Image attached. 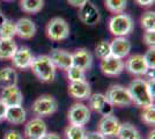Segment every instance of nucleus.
<instances>
[{"label": "nucleus", "mask_w": 155, "mask_h": 139, "mask_svg": "<svg viewBox=\"0 0 155 139\" xmlns=\"http://www.w3.org/2000/svg\"><path fill=\"white\" fill-rule=\"evenodd\" d=\"M132 102L140 108L154 106V78L145 80L138 78L131 81L127 87Z\"/></svg>", "instance_id": "1"}, {"label": "nucleus", "mask_w": 155, "mask_h": 139, "mask_svg": "<svg viewBox=\"0 0 155 139\" xmlns=\"http://www.w3.org/2000/svg\"><path fill=\"white\" fill-rule=\"evenodd\" d=\"M30 70L42 82H51L56 78L57 70L48 55H39L37 57H34Z\"/></svg>", "instance_id": "2"}, {"label": "nucleus", "mask_w": 155, "mask_h": 139, "mask_svg": "<svg viewBox=\"0 0 155 139\" xmlns=\"http://www.w3.org/2000/svg\"><path fill=\"white\" fill-rule=\"evenodd\" d=\"M110 33L115 37H125L134 29V22L127 14H115L108 23Z\"/></svg>", "instance_id": "3"}, {"label": "nucleus", "mask_w": 155, "mask_h": 139, "mask_svg": "<svg viewBox=\"0 0 155 139\" xmlns=\"http://www.w3.org/2000/svg\"><path fill=\"white\" fill-rule=\"evenodd\" d=\"M105 99L112 107H130L133 104L127 87L122 85H112L104 94Z\"/></svg>", "instance_id": "4"}, {"label": "nucleus", "mask_w": 155, "mask_h": 139, "mask_svg": "<svg viewBox=\"0 0 155 139\" xmlns=\"http://www.w3.org/2000/svg\"><path fill=\"white\" fill-rule=\"evenodd\" d=\"M46 36L53 42H61L68 38L70 36V26L67 21L63 18H53L48 22L45 28Z\"/></svg>", "instance_id": "5"}, {"label": "nucleus", "mask_w": 155, "mask_h": 139, "mask_svg": "<svg viewBox=\"0 0 155 139\" xmlns=\"http://www.w3.org/2000/svg\"><path fill=\"white\" fill-rule=\"evenodd\" d=\"M58 109V102L52 95H42L34 101L31 111L37 117L51 116Z\"/></svg>", "instance_id": "6"}, {"label": "nucleus", "mask_w": 155, "mask_h": 139, "mask_svg": "<svg viewBox=\"0 0 155 139\" xmlns=\"http://www.w3.org/2000/svg\"><path fill=\"white\" fill-rule=\"evenodd\" d=\"M67 119L70 124L84 126L91 119V109L84 103L77 102L70 108L67 113Z\"/></svg>", "instance_id": "7"}, {"label": "nucleus", "mask_w": 155, "mask_h": 139, "mask_svg": "<svg viewBox=\"0 0 155 139\" xmlns=\"http://www.w3.org/2000/svg\"><path fill=\"white\" fill-rule=\"evenodd\" d=\"M119 127H120V122L112 114L102 116L97 123V131L101 134H103L105 138L116 137Z\"/></svg>", "instance_id": "8"}, {"label": "nucleus", "mask_w": 155, "mask_h": 139, "mask_svg": "<svg viewBox=\"0 0 155 139\" xmlns=\"http://www.w3.org/2000/svg\"><path fill=\"white\" fill-rule=\"evenodd\" d=\"M46 132L48 126L42 117H34L25 125V136L27 139H42Z\"/></svg>", "instance_id": "9"}, {"label": "nucleus", "mask_w": 155, "mask_h": 139, "mask_svg": "<svg viewBox=\"0 0 155 139\" xmlns=\"http://www.w3.org/2000/svg\"><path fill=\"white\" fill-rule=\"evenodd\" d=\"M100 68L107 77H117L123 73V71L125 70V65H124L123 59L116 58L114 56H109L104 59H101Z\"/></svg>", "instance_id": "10"}, {"label": "nucleus", "mask_w": 155, "mask_h": 139, "mask_svg": "<svg viewBox=\"0 0 155 139\" xmlns=\"http://www.w3.org/2000/svg\"><path fill=\"white\" fill-rule=\"evenodd\" d=\"M78 16H79V20L87 26H94L101 19L98 8L91 1H87L84 5L79 8Z\"/></svg>", "instance_id": "11"}, {"label": "nucleus", "mask_w": 155, "mask_h": 139, "mask_svg": "<svg viewBox=\"0 0 155 139\" xmlns=\"http://www.w3.org/2000/svg\"><path fill=\"white\" fill-rule=\"evenodd\" d=\"M126 71L133 75L137 77H142V75H146V73L149 68L145 61V58L142 55H133V56H130L127 60L124 63Z\"/></svg>", "instance_id": "12"}, {"label": "nucleus", "mask_w": 155, "mask_h": 139, "mask_svg": "<svg viewBox=\"0 0 155 139\" xmlns=\"http://www.w3.org/2000/svg\"><path fill=\"white\" fill-rule=\"evenodd\" d=\"M11 60L13 63L14 67H16L19 70H27V68H30L31 66L34 55L28 46H21V48H18V50L15 51Z\"/></svg>", "instance_id": "13"}, {"label": "nucleus", "mask_w": 155, "mask_h": 139, "mask_svg": "<svg viewBox=\"0 0 155 139\" xmlns=\"http://www.w3.org/2000/svg\"><path fill=\"white\" fill-rule=\"evenodd\" d=\"M0 100L7 107H18L23 104V94L18 86L7 87L1 89Z\"/></svg>", "instance_id": "14"}, {"label": "nucleus", "mask_w": 155, "mask_h": 139, "mask_svg": "<svg viewBox=\"0 0 155 139\" xmlns=\"http://www.w3.org/2000/svg\"><path fill=\"white\" fill-rule=\"evenodd\" d=\"M88 102H89V107L93 110H95L97 113H100L102 116L105 115H111L114 107L110 104L109 102L105 99V95L102 93H95V94H91V96L88 98Z\"/></svg>", "instance_id": "15"}, {"label": "nucleus", "mask_w": 155, "mask_h": 139, "mask_svg": "<svg viewBox=\"0 0 155 139\" xmlns=\"http://www.w3.org/2000/svg\"><path fill=\"white\" fill-rule=\"evenodd\" d=\"M49 57L52 60L56 68L58 67L60 70L67 71L73 65L72 53L66 51V50H63V49H53L51 53L49 55Z\"/></svg>", "instance_id": "16"}, {"label": "nucleus", "mask_w": 155, "mask_h": 139, "mask_svg": "<svg viewBox=\"0 0 155 139\" xmlns=\"http://www.w3.org/2000/svg\"><path fill=\"white\" fill-rule=\"evenodd\" d=\"M15 28H16V35L22 40H30L36 35L37 31V27L35 22L29 18L19 19L15 22Z\"/></svg>", "instance_id": "17"}, {"label": "nucleus", "mask_w": 155, "mask_h": 139, "mask_svg": "<svg viewBox=\"0 0 155 139\" xmlns=\"http://www.w3.org/2000/svg\"><path fill=\"white\" fill-rule=\"evenodd\" d=\"M131 48H132L131 42L126 37H115L110 42L111 56L119 58V59H124L125 57L129 56Z\"/></svg>", "instance_id": "18"}, {"label": "nucleus", "mask_w": 155, "mask_h": 139, "mask_svg": "<svg viewBox=\"0 0 155 139\" xmlns=\"http://www.w3.org/2000/svg\"><path fill=\"white\" fill-rule=\"evenodd\" d=\"M68 94L75 100H88V98L91 94V85L88 84L87 80L70 82Z\"/></svg>", "instance_id": "19"}, {"label": "nucleus", "mask_w": 155, "mask_h": 139, "mask_svg": "<svg viewBox=\"0 0 155 139\" xmlns=\"http://www.w3.org/2000/svg\"><path fill=\"white\" fill-rule=\"evenodd\" d=\"M72 58H73V65L80 67L84 71H88L93 65V56L91 51L84 48L77 49L72 53Z\"/></svg>", "instance_id": "20"}, {"label": "nucleus", "mask_w": 155, "mask_h": 139, "mask_svg": "<svg viewBox=\"0 0 155 139\" xmlns=\"http://www.w3.org/2000/svg\"><path fill=\"white\" fill-rule=\"evenodd\" d=\"M27 119V113L22 106L18 107H8L7 113L5 116V121L14 125L23 124Z\"/></svg>", "instance_id": "21"}, {"label": "nucleus", "mask_w": 155, "mask_h": 139, "mask_svg": "<svg viewBox=\"0 0 155 139\" xmlns=\"http://www.w3.org/2000/svg\"><path fill=\"white\" fill-rule=\"evenodd\" d=\"M16 84H18V73L13 67L8 66L0 68V88L1 89L16 86Z\"/></svg>", "instance_id": "22"}, {"label": "nucleus", "mask_w": 155, "mask_h": 139, "mask_svg": "<svg viewBox=\"0 0 155 139\" xmlns=\"http://www.w3.org/2000/svg\"><path fill=\"white\" fill-rule=\"evenodd\" d=\"M117 139H142L140 131L131 123H120Z\"/></svg>", "instance_id": "23"}, {"label": "nucleus", "mask_w": 155, "mask_h": 139, "mask_svg": "<svg viewBox=\"0 0 155 139\" xmlns=\"http://www.w3.org/2000/svg\"><path fill=\"white\" fill-rule=\"evenodd\" d=\"M18 45L14 40L0 38V60H8L14 56Z\"/></svg>", "instance_id": "24"}, {"label": "nucleus", "mask_w": 155, "mask_h": 139, "mask_svg": "<svg viewBox=\"0 0 155 139\" xmlns=\"http://www.w3.org/2000/svg\"><path fill=\"white\" fill-rule=\"evenodd\" d=\"M44 0H20V8L28 14H36L42 11Z\"/></svg>", "instance_id": "25"}, {"label": "nucleus", "mask_w": 155, "mask_h": 139, "mask_svg": "<svg viewBox=\"0 0 155 139\" xmlns=\"http://www.w3.org/2000/svg\"><path fill=\"white\" fill-rule=\"evenodd\" d=\"M14 36H16L15 22L9 19H5L0 25V38L13 40Z\"/></svg>", "instance_id": "26"}, {"label": "nucleus", "mask_w": 155, "mask_h": 139, "mask_svg": "<svg viewBox=\"0 0 155 139\" xmlns=\"http://www.w3.org/2000/svg\"><path fill=\"white\" fill-rule=\"evenodd\" d=\"M104 5L112 14H120L127 6V0H104Z\"/></svg>", "instance_id": "27"}, {"label": "nucleus", "mask_w": 155, "mask_h": 139, "mask_svg": "<svg viewBox=\"0 0 155 139\" xmlns=\"http://www.w3.org/2000/svg\"><path fill=\"white\" fill-rule=\"evenodd\" d=\"M140 25L145 31H155V13L147 11L140 18Z\"/></svg>", "instance_id": "28"}, {"label": "nucleus", "mask_w": 155, "mask_h": 139, "mask_svg": "<svg viewBox=\"0 0 155 139\" xmlns=\"http://www.w3.org/2000/svg\"><path fill=\"white\" fill-rule=\"evenodd\" d=\"M86 130L84 126L70 124L65 129V138L66 139H84Z\"/></svg>", "instance_id": "29"}, {"label": "nucleus", "mask_w": 155, "mask_h": 139, "mask_svg": "<svg viewBox=\"0 0 155 139\" xmlns=\"http://www.w3.org/2000/svg\"><path fill=\"white\" fill-rule=\"evenodd\" d=\"M67 78L71 82L74 81H81V80H86V71L81 70L80 67H77L74 65H72L67 71Z\"/></svg>", "instance_id": "30"}, {"label": "nucleus", "mask_w": 155, "mask_h": 139, "mask_svg": "<svg viewBox=\"0 0 155 139\" xmlns=\"http://www.w3.org/2000/svg\"><path fill=\"white\" fill-rule=\"evenodd\" d=\"M95 55L97 58L100 59H104L107 57L111 56V51H110V42L108 41H101L98 42L95 46Z\"/></svg>", "instance_id": "31"}, {"label": "nucleus", "mask_w": 155, "mask_h": 139, "mask_svg": "<svg viewBox=\"0 0 155 139\" xmlns=\"http://www.w3.org/2000/svg\"><path fill=\"white\" fill-rule=\"evenodd\" d=\"M141 121L149 126H154L155 124V108L154 106L143 108L141 113Z\"/></svg>", "instance_id": "32"}, {"label": "nucleus", "mask_w": 155, "mask_h": 139, "mask_svg": "<svg viewBox=\"0 0 155 139\" xmlns=\"http://www.w3.org/2000/svg\"><path fill=\"white\" fill-rule=\"evenodd\" d=\"M145 61L147 64L149 70H155V49L154 48H148L145 55H142Z\"/></svg>", "instance_id": "33"}, {"label": "nucleus", "mask_w": 155, "mask_h": 139, "mask_svg": "<svg viewBox=\"0 0 155 139\" xmlns=\"http://www.w3.org/2000/svg\"><path fill=\"white\" fill-rule=\"evenodd\" d=\"M143 42L148 48H154L155 44V31H145Z\"/></svg>", "instance_id": "34"}, {"label": "nucleus", "mask_w": 155, "mask_h": 139, "mask_svg": "<svg viewBox=\"0 0 155 139\" xmlns=\"http://www.w3.org/2000/svg\"><path fill=\"white\" fill-rule=\"evenodd\" d=\"M4 139H23L22 134L16 130H8L4 134Z\"/></svg>", "instance_id": "35"}, {"label": "nucleus", "mask_w": 155, "mask_h": 139, "mask_svg": "<svg viewBox=\"0 0 155 139\" xmlns=\"http://www.w3.org/2000/svg\"><path fill=\"white\" fill-rule=\"evenodd\" d=\"M84 139H107L103 134L98 132V131H91V132H86Z\"/></svg>", "instance_id": "36"}, {"label": "nucleus", "mask_w": 155, "mask_h": 139, "mask_svg": "<svg viewBox=\"0 0 155 139\" xmlns=\"http://www.w3.org/2000/svg\"><path fill=\"white\" fill-rule=\"evenodd\" d=\"M7 108L8 107L0 100V122L5 119V116H6V113H7Z\"/></svg>", "instance_id": "37"}, {"label": "nucleus", "mask_w": 155, "mask_h": 139, "mask_svg": "<svg viewBox=\"0 0 155 139\" xmlns=\"http://www.w3.org/2000/svg\"><path fill=\"white\" fill-rule=\"evenodd\" d=\"M87 1H89V0H67V2L73 7H78V8H80V7L84 5Z\"/></svg>", "instance_id": "38"}, {"label": "nucleus", "mask_w": 155, "mask_h": 139, "mask_svg": "<svg viewBox=\"0 0 155 139\" xmlns=\"http://www.w3.org/2000/svg\"><path fill=\"white\" fill-rule=\"evenodd\" d=\"M137 4L138 5H140L142 7H148V6H152L153 4H154L155 0H136Z\"/></svg>", "instance_id": "39"}, {"label": "nucleus", "mask_w": 155, "mask_h": 139, "mask_svg": "<svg viewBox=\"0 0 155 139\" xmlns=\"http://www.w3.org/2000/svg\"><path fill=\"white\" fill-rule=\"evenodd\" d=\"M42 139H61V137L56 132H46V134Z\"/></svg>", "instance_id": "40"}, {"label": "nucleus", "mask_w": 155, "mask_h": 139, "mask_svg": "<svg viewBox=\"0 0 155 139\" xmlns=\"http://www.w3.org/2000/svg\"><path fill=\"white\" fill-rule=\"evenodd\" d=\"M147 139H155V131H154V129H153L152 131H149L148 136H147Z\"/></svg>", "instance_id": "41"}, {"label": "nucleus", "mask_w": 155, "mask_h": 139, "mask_svg": "<svg viewBox=\"0 0 155 139\" xmlns=\"http://www.w3.org/2000/svg\"><path fill=\"white\" fill-rule=\"evenodd\" d=\"M5 1H12V0H5Z\"/></svg>", "instance_id": "42"}, {"label": "nucleus", "mask_w": 155, "mask_h": 139, "mask_svg": "<svg viewBox=\"0 0 155 139\" xmlns=\"http://www.w3.org/2000/svg\"><path fill=\"white\" fill-rule=\"evenodd\" d=\"M0 14H1V9H0Z\"/></svg>", "instance_id": "43"}]
</instances>
